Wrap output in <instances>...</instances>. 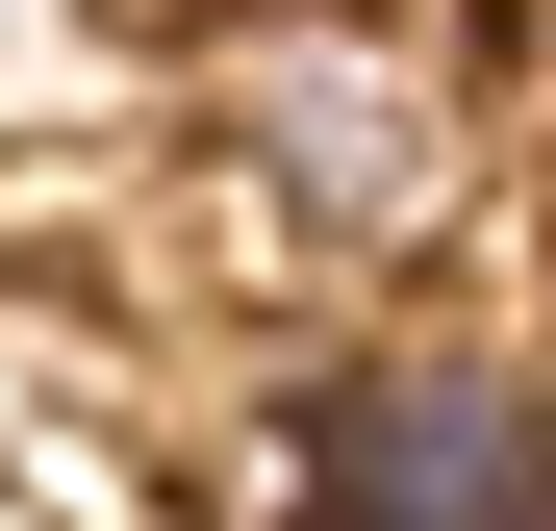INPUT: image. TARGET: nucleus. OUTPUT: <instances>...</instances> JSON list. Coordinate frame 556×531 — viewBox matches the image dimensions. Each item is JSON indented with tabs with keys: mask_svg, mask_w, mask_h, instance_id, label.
I'll return each instance as SVG.
<instances>
[{
	"mask_svg": "<svg viewBox=\"0 0 556 531\" xmlns=\"http://www.w3.org/2000/svg\"><path fill=\"white\" fill-rule=\"evenodd\" d=\"M278 481H304V531H556V380L481 329H380L278 430Z\"/></svg>",
	"mask_w": 556,
	"mask_h": 531,
	"instance_id": "f03ea898",
	"label": "nucleus"
},
{
	"mask_svg": "<svg viewBox=\"0 0 556 531\" xmlns=\"http://www.w3.org/2000/svg\"><path fill=\"white\" fill-rule=\"evenodd\" d=\"M203 152L304 253H430L455 177H481V102H455L405 26H354V0H253V26L203 51Z\"/></svg>",
	"mask_w": 556,
	"mask_h": 531,
	"instance_id": "f257e3e1",
	"label": "nucleus"
}]
</instances>
